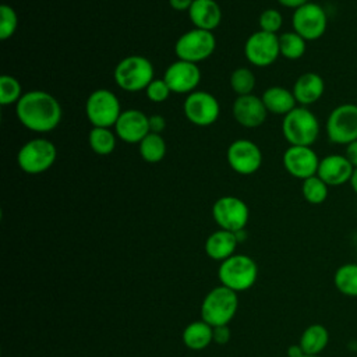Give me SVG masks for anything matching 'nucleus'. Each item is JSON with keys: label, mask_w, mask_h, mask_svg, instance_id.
Returning a JSON list of instances; mask_svg holds the SVG:
<instances>
[{"label": "nucleus", "mask_w": 357, "mask_h": 357, "mask_svg": "<svg viewBox=\"0 0 357 357\" xmlns=\"http://www.w3.org/2000/svg\"><path fill=\"white\" fill-rule=\"evenodd\" d=\"M15 116L29 131L50 132L60 124L63 110L52 93L35 89L24 92L15 105Z\"/></svg>", "instance_id": "1"}, {"label": "nucleus", "mask_w": 357, "mask_h": 357, "mask_svg": "<svg viewBox=\"0 0 357 357\" xmlns=\"http://www.w3.org/2000/svg\"><path fill=\"white\" fill-rule=\"evenodd\" d=\"M321 132L319 120L314 112L305 106H296L283 116L282 134L289 145L312 146Z\"/></svg>", "instance_id": "2"}, {"label": "nucleus", "mask_w": 357, "mask_h": 357, "mask_svg": "<svg viewBox=\"0 0 357 357\" xmlns=\"http://www.w3.org/2000/svg\"><path fill=\"white\" fill-rule=\"evenodd\" d=\"M113 78L117 86L123 91H145L146 86L155 79L153 66L149 59L139 54H131L121 59L116 64Z\"/></svg>", "instance_id": "3"}, {"label": "nucleus", "mask_w": 357, "mask_h": 357, "mask_svg": "<svg viewBox=\"0 0 357 357\" xmlns=\"http://www.w3.org/2000/svg\"><path fill=\"white\" fill-rule=\"evenodd\" d=\"M238 307L237 293L226 286L212 289L201 304V318L212 328L227 325Z\"/></svg>", "instance_id": "4"}, {"label": "nucleus", "mask_w": 357, "mask_h": 357, "mask_svg": "<svg viewBox=\"0 0 357 357\" xmlns=\"http://www.w3.org/2000/svg\"><path fill=\"white\" fill-rule=\"evenodd\" d=\"M57 158L56 145L46 138L26 141L17 153V163L26 174H40L49 170Z\"/></svg>", "instance_id": "5"}, {"label": "nucleus", "mask_w": 357, "mask_h": 357, "mask_svg": "<svg viewBox=\"0 0 357 357\" xmlns=\"http://www.w3.org/2000/svg\"><path fill=\"white\" fill-rule=\"evenodd\" d=\"M219 280L223 286L237 291L250 289L258 276V266L252 258L243 254H234L222 261L218 271Z\"/></svg>", "instance_id": "6"}, {"label": "nucleus", "mask_w": 357, "mask_h": 357, "mask_svg": "<svg viewBox=\"0 0 357 357\" xmlns=\"http://www.w3.org/2000/svg\"><path fill=\"white\" fill-rule=\"evenodd\" d=\"M121 112L119 98L106 88L91 92L85 102V114L93 127H114Z\"/></svg>", "instance_id": "7"}, {"label": "nucleus", "mask_w": 357, "mask_h": 357, "mask_svg": "<svg viewBox=\"0 0 357 357\" xmlns=\"http://www.w3.org/2000/svg\"><path fill=\"white\" fill-rule=\"evenodd\" d=\"M332 144L347 145L357 139V103H342L332 109L325 123Z\"/></svg>", "instance_id": "8"}, {"label": "nucleus", "mask_w": 357, "mask_h": 357, "mask_svg": "<svg viewBox=\"0 0 357 357\" xmlns=\"http://www.w3.org/2000/svg\"><path fill=\"white\" fill-rule=\"evenodd\" d=\"M216 47L213 32L204 29H190L184 32L174 43V53L178 60L201 63L212 56Z\"/></svg>", "instance_id": "9"}, {"label": "nucleus", "mask_w": 357, "mask_h": 357, "mask_svg": "<svg viewBox=\"0 0 357 357\" xmlns=\"http://www.w3.org/2000/svg\"><path fill=\"white\" fill-rule=\"evenodd\" d=\"M291 26L307 42L317 40L326 32L328 14L318 3L308 1L293 11Z\"/></svg>", "instance_id": "10"}, {"label": "nucleus", "mask_w": 357, "mask_h": 357, "mask_svg": "<svg viewBox=\"0 0 357 357\" xmlns=\"http://www.w3.org/2000/svg\"><path fill=\"white\" fill-rule=\"evenodd\" d=\"M212 216L220 229L236 233L245 227L250 211L243 199L233 195H223L215 201Z\"/></svg>", "instance_id": "11"}, {"label": "nucleus", "mask_w": 357, "mask_h": 357, "mask_svg": "<svg viewBox=\"0 0 357 357\" xmlns=\"http://www.w3.org/2000/svg\"><path fill=\"white\" fill-rule=\"evenodd\" d=\"M183 112L190 123L206 127L219 119L220 106L212 93L206 91H194L185 96Z\"/></svg>", "instance_id": "12"}, {"label": "nucleus", "mask_w": 357, "mask_h": 357, "mask_svg": "<svg viewBox=\"0 0 357 357\" xmlns=\"http://www.w3.org/2000/svg\"><path fill=\"white\" fill-rule=\"evenodd\" d=\"M245 59L255 67H268L280 56L279 36L265 31L251 33L244 43Z\"/></svg>", "instance_id": "13"}, {"label": "nucleus", "mask_w": 357, "mask_h": 357, "mask_svg": "<svg viewBox=\"0 0 357 357\" xmlns=\"http://www.w3.org/2000/svg\"><path fill=\"white\" fill-rule=\"evenodd\" d=\"M229 166L238 174L250 176L262 165V152L251 139L238 138L233 141L226 152Z\"/></svg>", "instance_id": "14"}, {"label": "nucleus", "mask_w": 357, "mask_h": 357, "mask_svg": "<svg viewBox=\"0 0 357 357\" xmlns=\"http://www.w3.org/2000/svg\"><path fill=\"white\" fill-rule=\"evenodd\" d=\"M319 158L317 152L311 146H300V145H289V148L283 152V166L286 172L300 180H305L312 177L318 172Z\"/></svg>", "instance_id": "15"}, {"label": "nucleus", "mask_w": 357, "mask_h": 357, "mask_svg": "<svg viewBox=\"0 0 357 357\" xmlns=\"http://www.w3.org/2000/svg\"><path fill=\"white\" fill-rule=\"evenodd\" d=\"M163 79L172 92L188 95L194 92L201 82V70L195 63L177 60L165 70Z\"/></svg>", "instance_id": "16"}, {"label": "nucleus", "mask_w": 357, "mask_h": 357, "mask_svg": "<svg viewBox=\"0 0 357 357\" xmlns=\"http://www.w3.org/2000/svg\"><path fill=\"white\" fill-rule=\"evenodd\" d=\"M116 135L127 144H139L149 132V116L138 109L123 110L114 124Z\"/></svg>", "instance_id": "17"}, {"label": "nucleus", "mask_w": 357, "mask_h": 357, "mask_svg": "<svg viewBox=\"0 0 357 357\" xmlns=\"http://www.w3.org/2000/svg\"><path fill=\"white\" fill-rule=\"evenodd\" d=\"M233 117L245 128H257L266 120L268 110L261 98L250 93L237 96L233 102Z\"/></svg>", "instance_id": "18"}, {"label": "nucleus", "mask_w": 357, "mask_h": 357, "mask_svg": "<svg viewBox=\"0 0 357 357\" xmlns=\"http://www.w3.org/2000/svg\"><path fill=\"white\" fill-rule=\"evenodd\" d=\"M354 166L344 155L331 153L319 160L317 176H319L329 187H339L350 183Z\"/></svg>", "instance_id": "19"}, {"label": "nucleus", "mask_w": 357, "mask_h": 357, "mask_svg": "<svg viewBox=\"0 0 357 357\" xmlns=\"http://www.w3.org/2000/svg\"><path fill=\"white\" fill-rule=\"evenodd\" d=\"M297 103L300 106H310L318 102L325 92L324 78L314 71L303 73L293 84L291 89Z\"/></svg>", "instance_id": "20"}, {"label": "nucleus", "mask_w": 357, "mask_h": 357, "mask_svg": "<svg viewBox=\"0 0 357 357\" xmlns=\"http://www.w3.org/2000/svg\"><path fill=\"white\" fill-rule=\"evenodd\" d=\"M187 13L192 25L204 31L213 32L222 21V10L215 0H194Z\"/></svg>", "instance_id": "21"}, {"label": "nucleus", "mask_w": 357, "mask_h": 357, "mask_svg": "<svg viewBox=\"0 0 357 357\" xmlns=\"http://www.w3.org/2000/svg\"><path fill=\"white\" fill-rule=\"evenodd\" d=\"M237 244L238 241L233 231L219 229L206 238L205 251L209 258L216 261H225L229 257L234 255Z\"/></svg>", "instance_id": "22"}, {"label": "nucleus", "mask_w": 357, "mask_h": 357, "mask_svg": "<svg viewBox=\"0 0 357 357\" xmlns=\"http://www.w3.org/2000/svg\"><path fill=\"white\" fill-rule=\"evenodd\" d=\"M266 110L273 114L286 116L297 106V100L293 92L284 86H269L261 96Z\"/></svg>", "instance_id": "23"}, {"label": "nucleus", "mask_w": 357, "mask_h": 357, "mask_svg": "<svg viewBox=\"0 0 357 357\" xmlns=\"http://www.w3.org/2000/svg\"><path fill=\"white\" fill-rule=\"evenodd\" d=\"M329 343V332L321 324H311L300 336L298 344L307 356H318Z\"/></svg>", "instance_id": "24"}, {"label": "nucleus", "mask_w": 357, "mask_h": 357, "mask_svg": "<svg viewBox=\"0 0 357 357\" xmlns=\"http://www.w3.org/2000/svg\"><path fill=\"white\" fill-rule=\"evenodd\" d=\"M213 340V328L205 321H194L185 326L183 342L191 350H204Z\"/></svg>", "instance_id": "25"}, {"label": "nucleus", "mask_w": 357, "mask_h": 357, "mask_svg": "<svg viewBox=\"0 0 357 357\" xmlns=\"http://www.w3.org/2000/svg\"><path fill=\"white\" fill-rule=\"evenodd\" d=\"M333 283L339 293L347 297H357V262L340 265L333 275Z\"/></svg>", "instance_id": "26"}, {"label": "nucleus", "mask_w": 357, "mask_h": 357, "mask_svg": "<svg viewBox=\"0 0 357 357\" xmlns=\"http://www.w3.org/2000/svg\"><path fill=\"white\" fill-rule=\"evenodd\" d=\"M141 158L148 163H158L166 156V141L160 134L149 132L139 144H138Z\"/></svg>", "instance_id": "27"}, {"label": "nucleus", "mask_w": 357, "mask_h": 357, "mask_svg": "<svg viewBox=\"0 0 357 357\" xmlns=\"http://www.w3.org/2000/svg\"><path fill=\"white\" fill-rule=\"evenodd\" d=\"M116 132L106 127H92L88 134V144L91 149L100 156L110 155L116 148Z\"/></svg>", "instance_id": "28"}, {"label": "nucleus", "mask_w": 357, "mask_h": 357, "mask_svg": "<svg viewBox=\"0 0 357 357\" xmlns=\"http://www.w3.org/2000/svg\"><path fill=\"white\" fill-rule=\"evenodd\" d=\"M279 49L280 56L287 60H298L304 56L307 50V40L301 38L297 32L289 31L279 35Z\"/></svg>", "instance_id": "29"}, {"label": "nucleus", "mask_w": 357, "mask_h": 357, "mask_svg": "<svg viewBox=\"0 0 357 357\" xmlns=\"http://www.w3.org/2000/svg\"><path fill=\"white\" fill-rule=\"evenodd\" d=\"M301 194L308 204L319 205L326 201L329 194V185L319 176L315 174L312 177L303 180Z\"/></svg>", "instance_id": "30"}, {"label": "nucleus", "mask_w": 357, "mask_h": 357, "mask_svg": "<svg viewBox=\"0 0 357 357\" xmlns=\"http://www.w3.org/2000/svg\"><path fill=\"white\" fill-rule=\"evenodd\" d=\"M229 82H230L231 89L237 93V96H243V95L252 93V91L255 88L257 78L250 68L238 67L234 71H231Z\"/></svg>", "instance_id": "31"}, {"label": "nucleus", "mask_w": 357, "mask_h": 357, "mask_svg": "<svg viewBox=\"0 0 357 357\" xmlns=\"http://www.w3.org/2000/svg\"><path fill=\"white\" fill-rule=\"evenodd\" d=\"M22 95L24 92L21 82L10 74H3L0 78V103L3 106H8L13 103L17 105Z\"/></svg>", "instance_id": "32"}, {"label": "nucleus", "mask_w": 357, "mask_h": 357, "mask_svg": "<svg viewBox=\"0 0 357 357\" xmlns=\"http://www.w3.org/2000/svg\"><path fill=\"white\" fill-rule=\"evenodd\" d=\"M18 26V15L15 10L8 4L0 7V39L7 40L11 38Z\"/></svg>", "instance_id": "33"}, {"label": "nucleus", "mask_w": 357, "mask_h": 357, "mask_svg": "<svg viewBox=\"0 0 357 357\" xmlns=\"http://www.w3.org/2000/svg\"><path fill=\"white\" fill-rule=\"evenodd\" d=\"M258 24L261 31H265L269 33H278L283 25L282 13L276 8H266L261 13L258 18Z\"/></svg>", "instance_id": "34"}, {"label": "nucleus", "mask_w": 357, "mask_h": 357, "mask_svg": "<svg viewBox=\"0 0 357 357\" xmlns=\"http://www.w3.org/2000/svg\"><path fill=\"white\" fill-rule=\"evenodd\" d=\"M172 91L163 78H155L145 89L146 98L153 103H162L169 99Z\"/></svg>", "instance_id": "35"}, {"label": "nucleus", "mask_w": 357, "mask_h": 357, "mask_svg": "<svg viewBox=\"0 0 357 357\" xmlns=\"http://www.w3.org/2000/svg\"><path fill=\"white\" fill-rule=\"evenodd\" d=\"M230 340V329L227 325L213 328V342L218 344H226Z\"/></svg>", "instance_id": "36"}, {"label": "nucleus", "mask_w": 357, "mask_h": 357, "mask_svg": "<svg viewBox=\"0 0 357 357\" xmlns=\"http://www.w3.org/2000/svg\"><path fill=\"white\" fill-rule=\"evenodd\" d=\"M166 127V120L160 114H152L149 116V130L151 132L160 134Z\"/></svg>", "instance_id": "37"}, {"label": "nucleus", "mask_w": 357, "mask_h": 357, "mask_svg": "<svg viewBox=\"0 0 357 357\" xmlns=\"http://www.w3.org/2000/svg\"><path fill=\"white\" fill-rule=\"evenodd\" d=\"M344 156L349 159V162H350V163L354 166V169H356V167H357V139L346 145Z\"/></svg>", "instance_id": "38"}, {"label": "nucleus", "mask_w": 357, "mask_h": 357, "mask_svg": "<svg viewBox=\"0 0 357 357\" xmlns=\"http://www.w3.org/2000/svg\"><path fill=\"white\" fill-rule=\"evenodd\" d=\"M194 0H169V4L176 11H188Z\"/></svg>", "instance_id": "39"}, {"label": "nucleus", "mask_w": 357, "mask_h": 357, "mask_svg": "<svg viewBox=\"0 0 357 357\" xmlns=\"http://www.w3.org/2000/svg\"><path fill=\"white\" fill-rule=\"evenodd\" d=\"M280 6L286 7V8H293V10H297L298 7L307 4L310 0H276Z\"/></svg>", "instance_id": "40"}, {"label": "nucleus", "mask_w": 357, "mask_h": 357, "mask_svg": "<svg viewBox=\"0 0 357 357\" xmlns=\"http://www.w3.org/2000/svg\"><path fill=\"white\" fill-rule=\"evenodd\" d=\"M305 356V353L303 351L300 344H291L287 349V357H303Z\"/></svg>", "instance_id": "41"}, {"label": "nucleus", "mask_w": 357, "mask_h": 357, "mask_svg": "<svg viewBox=\"0 0 357 357\" xmlns=\"http://www.w3.org/2000/svg\"><path fill=\"white\" fill-rule=\"evenodd\" d=\"M350 185H351L353 191H354V192H356V195H357V167L354 169V173H353V176H351V180H350Z\"/></svg>", "instance_id": "42"}, {"label": "nucleus", "mask_w": 357, "mask_h": 357, "mask_svg": "<svg viewBox=\"0 0 357 357\" xmlns=\"http://www.w3.org/2000/svg\"><path fill=\"white\" fill-rule=\"evenodd\" d=\"M234 234H236V238H237V241H238V243L247 238V233L244 231V229H243V230H238V231H236Z\"/></svg>", "instance_id": "43"}, {"label": "nucleus", "mask_w": 357, "mask_h": 357, "mask_svg": "<svg viewBox=\"0 0 357 357\" xmlns=\"http://www.w3.org/2000/svg\"><path fill=\"white\" fill-rule=\"evenodd\" d=\"M303 357H319V356H307V354H305V356H303Z\"/></svg>", "instance_id": "44"}, {"label": "nucleus", "mask_w": 357, "mask_h": 357, "mask_svg": "<svg viewBox=\"0 0 357 357\" xmlns=\"http://www.w3.org/2000/svg\"><path fill=\"white\" fill-rule=\"evenodd\" d=\"M356 95H357V92H356Z\"/></svg>", "instance_id": "45"}]
</instances>
